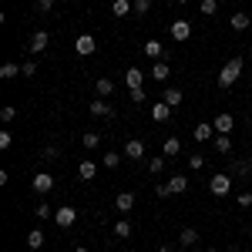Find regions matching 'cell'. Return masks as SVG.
Here are the masks:
<instances>
[{
  "label": "cell",
  "mask_w": 252,
  "mask_h": 252,
  "mask_svg": "<svg viewBox=\"0 0 252 252\" xmlns=\"http://www.w3.org/2000/svg\"><path fill=\"white\" fill-rule=\"evenodd\" d=\"M94 47H97V40L91 37V34H81V37L74 40V51H78L81 58H91V54H94Z\"/></svg>",
  "instance_id": "cell-6"
},
{
  "label": "cell",
  "mask_w": 252,
  "mask_h": 252,
  "mask_svg": "<svg viewBox=\"0 0 252 252\" xmlns=\"http://www.w3.org/2000/svg\"><path fill=\"white\" fill-rule=\"evenodd\" d=\"M128 97H131L135 104H141V101H145V88H128Z\"/></svg>",
  "instance_id": "cell-37"
},
{
  "label": "cell",
  "mask_w": 252,
  "mask_h": 252,
  "mask_svg": "<svg viewBox=\"0 0 252 252\" xmlns=\"http://www.w3.org/2000/svg\"><path fill=\"white\" fill-rule=\"evenodd\" d=\"M158 252H175V249H172V246H161V249H158Z\"/></svg>",
  "instance_id": "cell-45"
},
{
  "label": "cell",
  "mask_w": 252,
  "mask_h": 252,
  "mask_svg": "<svg viewBox=\"0 0 252 252\" xmlns=\"http://www.w3.org/2000/svg\"><path fill=\"white\" fill-rule=\"evenodd\" d=\"M40 158H44V161H58V158H61L58 145H47V148H44V152H40Z\"/></svg>",
  "instance_id": "cell-34"
},
{
  "label": "cell",
  "mask_w": 252,
  "mask_h": 252,
  "mask_svg": "<svg viewBox=\"0 0 252 252\" xmlns=\"http://www.w3.org/2000/svg\"><path fill=\"white\" fill-rule=\"evenodd\" d=\"M209 192H212L215 198L229 195V192H232V175H229V172H219V175H212V178H209Z\"/></svg>",
  "instance_id": "cell-2"
},
{
  "label": "cell",
  "mask_w": 252,
  "mask_h": 252,
  "mask_svg": "<svg viewBox=\"0 0 252 252\" xmlns=\"http://www.w3.org/2000/svg\"><path fill=\"white\" fill-rule=\"evenodd\" d=\"M235 202H239V209H249V205H252V192H239Z\"/></svg>",
  "instance_id": "cell-40"
},
{
  "label": "cell",
  "mask_w": 252,
  "mask_h": 252,
  "mask_svg": "<svg viewBox=\"0 0 252 252\" xmlns=\"http://www.w3.org/2000/svg\"><path fill=\"white\" fill-rule=\"evenodd\" d=\"M239 78H242V58L225 61V64H222V71H219V88H232Z\"/></svg>",
  "instance_id": "cell-1"
},
{
  "label": "cell",
  "mask_w": 252,
  "mask_h": 252,
  "mask_svg": "<svg viewBox=\"0 0 252 252\" xmlns=\"http://www.w3.org/2000/svg\"><path fill=\"white\" fill-rule=\"evenodd\" d=\"M212 145H215V152H219V155H229V152H232V138H229V135H215Z\"/></svg>",
  "instance_id": "cell-20"
},
{
  "label": "cell",
  "mask_w": 252,
  "mask_h": 252,
  "mask_svg": "<svg viewBox=\"0 0 252 252\" xmlns=\"http://www.w3.org/2000/svg\"><path fill=\"white\" fill-rule=\"evenodd\" d=\"M115 235L118 239H128V235H131V222H128V219H118L115 222Z\"/></svg>",
  "instance_id": "cell-29"
},
{
  "label": "cell",
  "mask_w": 252,
  "mask_h": 252,
  "mask_svg": "<svg viewBox=\"0 0 252 252\" xmlns=\"http://www.w3.org/2000/svg\"><path fill=\"white\" fill-rule=\"evenodd\" d=\"M185 189H189V178H185V175H175V178H168V192H172V195H182Z\"/></svg>",
  "instance_id": "cell-21"
},
{
  "label": "cell",
  "mask_w": 252,
  "mask_h": 252,
  "mask_svg": "<svg viewBox=\"0 0 252 252\" xmlns=\"http://www.w3.org/2000/svg\"><path fill=\"white\" fill-rule=\"evenodd\" d=\"M34 215H37L40 222H44V219L51 215V209H47V202H40V205H34Z\"/></svg>",
  "instance_id": "cell-43"
},
{
  "label": "cell",
  "mask_w": 252,
  "mask_h": 252,
  "mask_svg": "<svg viewBox=\"0 0 252 252\" xmlns=\"http://www.w3.org/2000/svg\"><path fill=\"white\" fill-rule=\"evenodd\" d=\"M94 88H97V97H111V94H115V81H111V78H97Z\"/></svg>",
  "instance_id": "cell-22"
},
{
  "label": "cell",
  "mask_w": 252,
  "mask_h": 252,
  "mask_svg": "<svg viewBox=\"0 0 252 252\" xmlns=\"http://www.w3.org/2000/svg\"><path fill=\"white\" fill-rule=\"evenodd\" d=\"M161 101H165V104H172V108H178V104H182V88H165Z\"/></svg>",
  "instance_id": "cell-23"
},
{
  "label": "cell",
  "mask_w": 252,
  "mask_h": 252,
  "mask_svg": "<svg viewBox=\"0 0 252 252\" xmlns=\"http://www.w3.org/2000/svg\"><path fill=\"white\" fill-rule=\"evenodd\" d=\"M14 118H17V108H10V104H3V108H0V121H3V125H10Z\"/></svg>",
  "instance_id": "cell-33"
},
{
  "label": "cell",
  "mask_w": 252,
  "mask_h": 252,
  "mask_svg": "<svg viewBox=\"0 0 252 252\" xmlns=\"http://www.w3.org/2000/svg\"><path fill=\"white\" fill-rule=\"evenodd\" d=\"M128 10H135V3H128V0H115L111 3V14L115 17H128Z\"/></svg>",
  "instance_id": "cell-27"
},
{
  "label": "cell",
  "mask_w": 252,
  "mask_h": 252,
  "mask_svg": "<svg viewBox=\"0 0 252 252\" xmlns=\"http://www.w3.org/2000/svg\"><path fill=\"white\" fill-rule=\"evenodd\" d=\"M155 195L158 198H168V195H172L168 192V182H155Z\"/></svg>",
  "instance_id": "cell-42"
},
{
  "label": "cell",
  "mask_w": 252,
  "mask_h": 252,
  "mask_svg": "<svg viewBox=\"0 0 252 252\" xmlns=\"http://www.w3.org/2000/svg\"><path fill=\"white\" fill-rule=\"evenodd\" d=\"M141 81H145V71H138V67H128L125 71V84L128 88H141Z\"/></svg>",
  "instance_id": "cell-19"
},
{
  "label": "cell",
  "mask_w": 252,
  "mask_h": 252,
  "mask_svg": "<svg viewBox=\"0 0 252 252\" xmlns=\"http://www.w3.org/2000/svg\"><path fill=\"white\" fill-rule=\"evenodd\" d=\"M44 239H47L44 229H31V232H27V246H31V249H40V246H44Z\"/></svg>",
  "instance_id": "cell-25"
},
{
  "label": "cell",
  "mask_w": 252,
  "mask_h": 252,
  "mask_svg": "<svg viewBox=\"0 0 252 252\" xmlns=\"http://www.w3.org/2000/svg\"><path fill=\"white\" fill-rule=\"evenodd\" d=\"M178 242H182V246H185V249H189V246H195V242H198V232H195V229H189V225H185V229H182V232H178Z\"/></svg>",
  "instance_id": "cell-24"
},
{
  "label": "cell",
  "mask_w": 252,
  "mask_h": 252,
  "mask_svg": "<svg viewBox=\"0 0 252 252\" xmlns=\"http://www.w3.org/2000/svg\"><path fill=\"white\" fill-rule=\"evenodd\" d=\"M161 152H165L168 158H175L178 152H182V141H178V138H165V145H161Z\"/></svg>",
  "instance_id": "cell-28"
},
{
  "label": "cell",
  "mask_w": 252,
  "mask_h": 252,
  "mask_svg": "<svg viewBox=\"0 0 252 252\" xmlns=\"http://www.w3.org/2000/svg\"><path fill=\"white\" fill-rule=\"evenodd\" d=\"M47 44H51L47 31H34V34H31V47H27V51H31V54H44V51H47Z\"/></svg>",
  "instance_id": "cell-8"
},
{
  "label": "cell",
  "mask_w": 252,
  "mask_h": 252,
  "mask_svg": "<svg viewBox=\"0 0 252 252\" xmlns=\"http://www.w3.org/2000/svg\"><path fill=\"white\" fill-rule=\"evenodd\" d=\"M168 118H172V104H165V101L158 97L155 104H152V121H158V125H165Z\"/></svg>",
  "instance_id": "cell-10"
},
{
  "label": "cell",
  "mask_w": 252,
  "mask_h": 252,
  "mask_svg": "<svg viewBox=\"0 0 252 252\" xmlns=\"http://www.w3.org/2000/svg\"><path fill=\"white\" fill-rule=\"evenodd\" d=\"M229 175H235V178H249V175H252V161H249V158H232Z\"/></svg>",
  "instance_id": "cell-9"
},
{
  "label": "cell",
  "mask_w": 252,
  "mask_h": 252,
  "mask_svg": "<svg viewBox=\"0 0 252 252\" xmlns=\"http://www.w3.org/2000/svg\"><path fill=\"white\" fill-rule=\"evenodd\" d=\"M135 3V14H148L152 10V0H131Z\"/></svg>",
  "instance_id": "cell-39"
},
{
  "label": "cell",
  "mask_w": 252,
  "mask_h": 252,
  "mask_svg": "<svg viewBox=\"0 0 252 252\" xmlns=\"http://www.w3.org/2000/svg\"><path fill=\"white\" fill-rule=\"evenodd\" d=\"M31 189L37 195H51V189H54V175L51 172H37L34 178H31Z\"/></svg>",
  "instance_id": "cell-3"
},
{
  "label": "cell",
  "mask_w": 252,
  "mask_h": 252,
  "mask_svg": "<svg viewBox=\"0 0 252 252\" xmlns=\"http://www.w3.org/2000/svg\"><path fill=\"white\" fill-rule=\"evenodd\" d=\"M34 7H37V14H47L54 7V0H34Z\"/></svg>",
  "instance_id": "cell-44"
},
{
  "label": "cell",
  "mask_w": 252,
  "mask_h": 252,
  "mask_svg": "<svg viewBox=\"0 0 252 252\" xmlns=\"http://www.w3.org/2000/svg\"><path fill=\"white\" fill-rule=\"evenodd\" d=\"M172 37L178 40V44H185V40L192 37V24H189V20H175L172 24Z\"/></svg>",
  "instance_id": "cell-11"
},
{
  "label": "cell",
  "mask_w": 252,
  "mask_h": 252,
  "mask_svg": "<svg viewBox=\"0 0 252 252\" xmlns=\"http://www.w3.org/2000/svg\"><path fill=\"white\" fill-rule=\"evenodd\" d=\"M202 165H205V155H189V168H195V172H198Z\"/></svg>",
  "instance_id": "cell-41"
},
{
  "label": "cell",
  "mask_w": 252,
  "mask_h": 252,
  "mask_svg": "<svg viewBox=\"0 0 252 252\" xmlns=\"http://www.w3.org/2000/svg\"><path fill=\"white\" fill-rule=\"evenodd\" d=\"M212 128H215V135H232V128H235V118L229 115V111H222V115L212 121Z\"/></svg>",
  "instance_id": "cell-5"
},
{
  "label": "cell",
  "mask_w": 252,
  "mask_h": 252,
  "mask_svg": "<svg viewBox=\"0 0 252 252\" xmlns=\"http://www.w3.org/2000/svg\"><path fill=\"white\" fill-rule=\"evenodd\" d=\"M10 145H14V135L10 131H0V152H7Z\"/></svg>",
  "instance_id": "cell-38"
},
{
  "label": "cell",
  "mask_w": 252,
  "mask_h": 252,
  "mask_svg": "<svg viewBox=\"0 0 252 252\" xmlns=\"http://www.w3.org/2000/svg\"><path fill=\"white\" fill-rule=\"evenodd\" d=\"M20 74H24V78H34V74H37V64H34V61H24V64H20Z\"/></svg>",
  "instance_id": "cell-36"
},
{
  "label": "cell",
  "mask_w": 252,
  "mask_h": 252,
  "mask_svg": "<svg viewBox=\"0 0 252 252\" xmlns=\"http://www.w3.org/2000/svg\"><path fill=\"white\" fill-rule=\"evenodd\" d=\"M81 145H84V148H97V145H101V135H97V131H84Z\"/></svg>",
  "instance_id": "cell-31"
},
{
  "label": "cell",
  "mask_w": 252,
  "mask_h": 252,
  "mask_svg": "<svg viewBox=\"0 0 252 252\" xmlns=\"http://www.w3.org/2000/svg\"><path fill=\"white\" fill-rule=\"evenodd\" d=\"M141 51H145V58L152 61V64H155V61H161V58H165V47H161V40H155V37L148 40V44H145Z\"/></svg>",
  "instance_id": "cell-13"
},
{
  "label": "cell",
  "mask_w": 252,
  "mask_h": 252,
  "mask_svg": "<svg viewBox=\"0 0 252 252\" xmlns=\"http://www.w3.org/2000/svg\"><path fill=\"white\" fill-rule=\"evenodd\" d=\"M212 135H215V128L209 125V121H202V125H195V128H192V138H195V141H209Z\"/></svg>",
  "instance_id": "cell-15"
},
{
  "label": "cell",
  "mask_w": 252,
  "mask_h": 252,
  "mask_svg": "<svg viewBox=\"0 0 252 252\" xmlns=\"http://www.w3.org/2000/svg\"><path fill=\"white\" fill-rule=\"evenodd\" d=\"M175 3H189V0H175Z\"/></svg>",
  "instance_id": "cell-47"
},
{
  "label": "cell",
  "mask_w": 252,
  "mask_h": 252,
  "mask_svg": "<svg viewBox=\"0 0 252 252\" xmlns=\"http://www.w3.org/2000/svg\"><path fill=\"white\" fill-rule=\"evenodd\" d=\"M78 175L84 178V182H91V178L97 175V165H94V161H81V165H78Z\"/></svg>",
  "instance_id": "cell-26"
},
{
  "label": "cell",
  "mask_w": 252,
  "mask_h": 252,
  "mask_svg": "<svg viewBox=\"0 0 252 252\" xmlns=\"http://www.w3.org/2000/svg\"><path fill=\"white\" fill-rule=\"evenodd\" d=\"M148 172H152V175H155V178H158V175H161V172H165V158H152V161H148Z\"/></svg>",
  "instance_id": "cell-32"
},
{
  "label": "cell",
  "mask_w": 252,
  "mask_h": 252,
  "mask_svg": "<svg viewBox=\"0 0 252 252\" xmlns=\"http://www.w3.org/2000/svg\"><path fill=\"white\" fill-rule=\"evenodd\" d=\"M125 155H128V161H141V158H145V141H141V138H128Z\"/></svg>",
  "instance_id": "cell-7"
},
{
  "label": "cell",
  "mask_w": 252,
  "mask_h": 252,
  "mask_svg": "<svg viewBox=\"0 0 252 252\" xmlns=\"http://www.w3.org/2000/svg\"><path fill=\"white\" fill-rule=\"evenodd\" d=\"M152 78L155 81H168L172 78V67H168L165 61H155V64H152Z\"/></svg>",
  "instance_id": "cell-17"
},
{
  "label": "cell",
  "mask_w": 252,
  "mask_h": 252,
  "mask_svg": "<svg viewBox=\"0 0 252 252\" xmlns=\"http://www.w3.org/2000/svg\"><path fill=\"white\" fill-rule=\"evenodd\" d=\"M101 161H104V168H118V165H121V155H118V152H108Z\"/></svg>",
  "instance_id": "cell-35"
},
{
  "label": "cell",
  "mask_w": 252,
  "mask_h": 252,
  "mask_svg": "<svg viewBox=\"0 0 252 252\" xmlns=\"http://www.w3.org/2000/svg\"><path fill=\"white\" fill-rule=\"evenodd\" d=\"M198 10H202L205 17H215V14H219V0H202V3H198Z\"/></svg>",
  "instance_id": "cell-30"
},
{
  "label": "cell",
  "mask_w": 252,
  "mask_h": 252,
  "mask_svg": "<svg viewBox=\"0 0 252 252\" xmlns=\"http://www.w3.org/2000/svg\"><path fill=\"white\" fill-rule=\"evenodd\" d=\"M0 78H3V81L24 78V74H20V64H14V61H7V64H0Z\"/></svg>",
  "instance_id": "cell-16"
},
{
  "label": "cell",
  "mask_w": 252,
  "mask_h": 252,
  "mask_svg": "<svg viewBox=\"0 0 252 252\" xmlns=\"http://www.w3.org/2000/svg\"><path fill=\"white\" fill-rule=\"evenodd\" d=\"M229 24H232V31H249V14H242V10H235L232 17H229Z\"/></svg>",
  "instance_id": "cell-18"
},
{
  "label": "cell",
  "mask_w": 252,
  "mask_h": 252,
  "mask_svg": "<svg viewBox=\"0 0 252 252\" xmlns=\"http://www.w3.org/2000/svg\"><path fill=\"white\" fill-rule=\"evenodd\" d=\"M74 252H88V249H84V246H74Z\"/></svg>",
  "instance_id": "cell-46"
},
{
  "label": "cell",
  "mask_w": 252,
  "mask_h": 252,
  "mask_svg": "<svg viewBox=\"0 0 252 252\" xmlns=\"http://www.w3.org/2000/svg\"><path fill=\"white\" fill-rule=\"evenodd\" d=\"M115 209H118L121 215H128L131 209H135V195H131V192H118V195H115Z\"/></svg>",
  "instance_id": "cell-12"
},
{
  "label": "cell",
  "mask_w": 252,
  "mask_h": 252,
  "mask_svg": "<svg viewBox=\"0 0 252 252\" xmlns=\"http://www.w3.org/2000/svg\"><path fill=\"white\" fill-rule=\"evenodd\" d=\"M205 252H219V249H205Z\"/></svg>",
  "instance_id": "cell-48"
},
{
  "label": "cell",
  "mask_w": 252,
  "mask_h": 252,
  "mask_svg": "<svg viewBox=\"0 0 252 252\" xmlns=\"http://www.w3.org/2000/svg\"><path fill=\"white\" fill-rule=\"evenodd\" d=\"M91 115H94V118H111V115H115V108H111L108 101L97 97V101H91Z\"/></svg>",
  "instance_id": "cell-14"
},
{
  "label": "cell",
  "mask_w": 252,
  "mask_h": 252,
  "mask_svg": "<svg viewBox=\"0 0 252 252\" xmlns=\"http://www.w3.org/2000/svg\"><path fill=\"white\" fill-rule=\"evenodd\" d=\"M54 222H58L61 229H71V225L78 222V209H71V205H61V209H54Z\"/></svg>",
  "instance_id": "cell-4"
}]
</instances>
